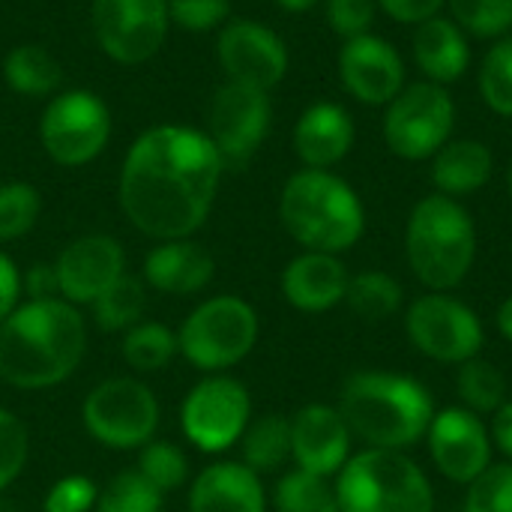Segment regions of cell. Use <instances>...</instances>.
I'll list each match as a JSON object with an SVG mask.
<instances>
[{"instance_id":"cell-21","label":"cell","mask_w":512,"mask_h":512,"mask_svg":"<svg viewBox=\"0 0 512 512\" xmlns=\"http://www.w3.org/2000/svg\"><path fill=\"white\" fill-rule=\"evenodd\" d=\"M357 126L339 102H315L294 123V153L303 168L333 171L354 150Z\"/></svg>"},{"instance_id":"cell-47","label":"cell","mask_w":512,"mask_h":512,"mask_svg":"<svg viewBox=\"0 0 512 512\" xmlns=\"http://www.w3.org/2000/svg\"><path fill=\"white\" fill-rule=\"evenodd\" d=\"M495 327H498L501 339H507L512 345V294L510 297H504V303L498 306V312H495Z\"/></svg>"},{"instance_id":"cell-8","label":"cell","mask_w":512,"mask_h":512,"mask_svg":"<svg viewBox=\"0 0 512 512\" xmlns=\"http://www.w3.org/2000/svg\"><path fill=\"white\" fill-rule=\"evenodd\" d=\"M405 336L432 363L462 366L483 354L486 324L474 306L453 291H423L405 306Z\"/></svg>"},{"instance_id":"cell-41","label":"cell","mask_w":512,"mask_h":512,"mask_svg":"<svg viewBox=\"0 0 512 512\" xmlns=\"http://www.w3.org/2000/svg\"><path fill=\"white\" fill-rule=\"evenodd\" d=\"M228 15H231L228 0H168V18L192 33L225 27Z\"/></svg>"},{"instance_id":"cell-37","label":"cell","mask_w":512,"mask_h":512,"mask_svg":"<svg viewBox=\"0 0 512 512\" xmlns=\"http://www.w3.org/2000/svg\"><path fill=\"white\" fill-rule=\"evenodd\" d=\"M39 213H42V195L36 192V186L24 180L3 183L0 186V246L30 234Z\"/></svg>"},{"instance_id":"cell-35","label":"cell","mask_w":512,"mask_h":512,"mask_svg":"<svg viewBox=\"0 0 512 512\" xmlns=\"http://www.w3.org/2000/svg\"><path fill=\"white\" fill-rule=\"evenodd\" d=\"M450 18L474 39H501L512 33V0H447Z\"/></svg>"},{"instance_id":"cell-32","label":"cell","mask_w":512,"mask_h":512,"mask_svg":"<svg viewBox=\"0 0 512 512\" xmlns=\"http://www.w3.org/2000/svg\"><path fill=\"white\" fill-rule=\"evenodd\" d=\"M144 306H147V294H144L141 279L123 273L105 294H99L90 303V312L99 330L126 333L129 327L144 321Z\"/></svg>"},{"instance_id":"cell-44","label":"cell","mask_w":512,"mask_h":512,"mask_svg":"<svg viewBox=\"0 0 512 512\" xmlns=\"http://www.w3.org/2000/svg\"><path fill=\"white\" fill-rule=\"evenodd\" d=\"M21 270L15 267V261L0 249V324L15 312V306L21 303Z\"/></svg>"},{"instance_id":"cell-4","label":"cell","mask_w":512,"mask_h":512,"mask_svg":"<svg viewBox=\"0 0 512 512\" xmlns=\"http://www.w3.org/2000/svg\"><path fill=\"white\" fill-rule=\"evenodd\" d=\"M279 219L306 252L342 255L366 234V207L357 189L345 177L318 168H300L285 180Z\"/></svg>"},{"instance_id":"cell-48","label":"cell","mask_w":512,"mask_h":512,"mask_svg":"<svg viewBox=\"0 0 512 512\" xmlns=\"http://www.w3.org/2000/svg\"><path fill=\"white\" fill-rule=\"evenodd\" d=\"M285 12H309L312 6H318L321 0H276Z\"/></svg>"},{"instance_id":"cell-18","label":"cell","mask_w":512,"mask_h":512,"mask_svg":"<svg viewBox=\"0 0 512 512\" xmlns=\"http://www.w3.org/2000/svg\"><path fill=\"white\" fill-rule=\"evenodd\" d=\"M54 273L60 285V300L72 306H90L126 273V255L114 237L84 234L57 255Z\"/></svg>"},{"instance_id":"cell-46","label":"cell","mask_w":512,"mask_h":512,"mask_svg":"<svg viewBox=\"0 0 512 512\" xmlns=\"http://www.w3.org/2000/svg\"><path fill=\"white\" fill-rule=\"evenodd\" d=\"M489 429H492V444L498 453H504V462H512V399H507L492 417H489Z\"/></svg>"},{"instance_id":"cell-39","label":"cell","mask_w":512,"mask_h":512,"mask_svg":"<svg viewBox=\"0 0 512 512\" xmlns=\"http://www.w3.org/2000/svg\"><path fill=\"white\" fill-rule=\"evenodd\" d=\"M30 456V435L18 414L0 408V495L21 477Z\"/></svg>"},{"instance_id":"cell-11","label":"cell","mask_w":512,"mask_h":512,"mask_svg":"<svg viewBox=\"0 0 512 512\" xmlns=\"http://www.w3.org/2000/svg\"><path fill=\"white\" fill-rule=\"evenodd\" d=\"M249 423L252 396L243 381L225 372L204 375L180 402V429L186 441L207 456L225 453L240 444Z\"/></svg>"},{"instance_id":"cell-34","label":"cell","mask_w":512,"mask_h":512,"mask_svg":"<svg viewBox=\"0 0 512 512\" xmlns=\"http://www.w3.org/2000/svg\"><path fill=\"white\" fill-rule=\"evenodd\" d=\"M165 495L141 474L120 471L114 474L96 498V512H162Z\"/></svg>"},{"instance_id":"cell-3","label":"cell","mask_w":512,"mask_h":512,"mask_svg":"<svg viewBox=\"0 0 512 512\" xmlns=\"http://www.w3.org/2000/svg\"><path fill=\"white\" fill-rule=\"evenodd\" d=\"M354 441L372 450L408 453L417 447L435 417V399L426 384L411 375L366 369L354 372L336 402Z\"/></svg>"},{"instance_id":"cell-10","label":"cell","mask_w":512,"mask_h":512,"mask_svg":"<svg viewBox=\"0 0 512 512\" xmlns=\"http://www.w3.org/2000/svg\"><path fill=\"white\" fill-rule=\"evenodd\" d=\"M456 129V102L447 87L432 81L405 84L384 108L381 135L393 156L405 162H429Z\"/></svg>"},{"instance_id":"cell-20","label":"cell","mask_w":512,"mask_h":512,"mask_svg":"<svg viewBox=\"0 0 512 512\" xmlns=\"http://www.w3.org/2000/svg\"><path fill=\"white\" fill-rule=\"evenodd\" d=\"M348 267L342 255H327V252H300L294 255L279 279L282 297L291 309L306 312V315H321L345 303L348 291Z\"/></svg>"},{"instance_id":"cell-42","label":"cell","mask_w":512,"mask_h":512,"mask_svg":"<svg viewBox=\"0 0 512 512\" xmlns=\"http://www.w3.org/2000/svg\"><path fill=\"white\" fill-rule=\"evenodd\" d=\"M99 486L84 474L60 477L42 498V512H90L96 507Z\"/></svg>"},{"instance_id":"cell-2","label":"cell","mask_w":512,"mask_h":512,"mask_svg":"<svg viewBox=\"0 0 512 512\" xmlns=\"http://www.w3.org/2000/svg\"><path fill=\"white\" fill-rule=\"evenodd\" d=\"M87 324L78 306L24 300L0 324V381L15 390H48L63 384L84 360Z\"/></svg>"},{"instance_id":"cell-14","label":"cell","mask_w":512,"mask_h":512,"mask_svg":"<svg viewBox=\"0 0 512 512\" xmlns=\"http://www.w3.org/2000/svg\"><path fill=\"white\" fill-rule=\"evenodd\" d=\"M99 48L123 66L150 60L168 36V0H93L90 9Z\"/></svg>"},{"instance_id":"cell-23","label":"cell","mask_w":512,"mask_h":512,"mask_svg":"<svg viewBox=\"0 0 512 512\" xmlns=\"http://www.w3.org/2000/svg\"><path fill=\"white\" fill-rule=\"evenodd\" d=\"M189 512H267L264 480L243 462L207 465L192 480Z\"/></svg>"},{"instance_id":"cell-29","label":"cell","mask_w":512,"mask_h":512,"mask_svg":"<svg viewBox=\"0 0 512 512\" xmlns=\"http://www.w3.org/2000/svg\"><path fill=\"white\" fill-rule=\"evenodd\" d=\"M456 396L462 408L489 420L510 399V390L504 372L495 363L474 357L456 369Z\"/></svg>"},{"instance_id":"cell-7","label":"cell","mask_w":512,"mask_h":512,"mask_svg":"<svg viewBox=\"0 0 512 512\" xmlns=\"http://www.w3.org/2000/svg\"><path fill=\"white\" fill-rule=\"evenodd\" d=\"M261 321L252 303L219 294L198 303L177 330L180 357L204 375H219L243 363L258 345Z\"/></svg>"},{"instance_id":"cell-28","label":"cell","mask_w":512,"mask_h":512,"mask_svg":"<svg viewBox=\"0 0 512 512\" xmlns=\"http://www.w3.org/2000/svg\"><path fill=\"white\" fill-rule=\"evenodd\" d=\"M3 78L6 84L30 99L48 96L60 87L63 72L60 63L39 45H15L3 60Z\"/></svg>"},{"instance_id":"cell-6","label":"cell","mask_w":512,"mask_h":512,"mask_svg":"<svg viewBox=\"0 0 512 512\" xmlns=\"http://www.w3.org/2000/svg\"><path fill=\"white\" fill-rule=\"evenodd\" d=\"M342 512H435L429 474L399 450L363 447L333 477Z\"/></svg>"},{"instance_id":"cell-12","label":"cell","mask_w":512,"mask_h":512,"mask_svg":"<svg viewBox=\"0 0 512 512\" xmlns=\"http://www.w3.org/2000/svg\"><path fill=\"white\" fill-rule=\"evenodd\" d=\"M111 138L108 105L90 90L57 93L39 120V141L45 153L63 168L93 162Z\"/></svg>"},{"instance_id":"cell-27","label":"cell","mask_w":512,"mask_h":512,"mask_svg":"<svg viewBox=\"0 0 512 512\" xmlns=\"http://www.w3.org/2000/svg\"><path fill=\"white\" fill-rule=\"evenodd\" d=\"M345 303L357 318L378 324L393 318L405 306V288L387 270H363L348 279Z\"/></svg>"},{"instance_id":"cell-19","label":"cell","mask_w":512,"mask_h":512,"mask_svg":"<svg viewBox=\"0 0 512 512\" xmlns=\"http://www.w3.org/2000/svg\"><path fill=\"white\" fill-rule=\"evenodd\" d=\"M354 456V435L336 405L312 402L291 417V462L318 477H336Z\"/></svg>"},{"instance_id":"cell-15","label":"cell","mask_w":512,"mask_h":512,"mask_svg":"<svg viewBox=\"0 0 512 512\" xmlns=\"http://www.w3.org/2000/svg\"><path fill=\"white\" fill-rule=\"evenodd\" d=\"M423 441L435 471L456 486H471L495 462L489 420L462 405L435 411Z\"/></svg>"},{"instance_id":"cell-33","label":"cell","mask_w":512,"mask_h":512,"mask_svg":"<svg viewBox=\"0 0 512 512\" xmlns=\"http://www.w3.org/2000/svg\"><path fill=\"white\" fill-rule=\"evenodd\" d=\"M477 90L492 114L512 120V33L495 39L483 54L477 69Z\"/></svg>"},{"instance_id":"cell-9","label":"cell","mask_w":512,"mask_h":512,"mask_svg":"<svg viewBox=\"0 0 512 512\" xmlns=\"http://www.w3.org/2000/svg\"><path fill=\"white\" fill-rule=\"evenodd\" d=\"M159 399L138 378H105L81 402L84 432L105 450H141L159 429Z\"/></svg>"},{"instance_id":"cell-30","label":"cell","mask_w":512,"mask_h":512,"mask_svg":"<svg viewBox=\"0 0 512 512\" xmlns=\"http://www.w3.org/2000/svg\"><path fill=\"white\" fill-rule=\"evenodd\" d=\"M123 360L132 372L150 375L165 369L180 351H177V333L168 330L159 321H138L123 333Z\"/></svg>"},{"instance_id":"cell-31","label":"cell","mask_w":512,"mask_h":512,"mask_svg":"<svg viewBox=\"0 0 512 512\" xmlns=\"http://www.w3.org/2000/svg\"><path fill=\"white\" fill-rule=\"evenodd\" d=\"M273 507L276 512H342L333 480L300 468L279 477L273 489Z\"/></svg>"},{"instance_id":"cell-45","label":"cell","mask_w":512,"mask_h":512,"mask_svg":"<svg viewBox=\"0 0 512 512\" xmlns=\"http://www.w3.org/2000/svg\"><path fill=\"white\" fill-rule=\"evenodd\" d=\"M24 294L27 300H54L60 297V285H57V273L54 264H36L21 276Z\"/></svg>"},{"instance_id":"cell-13","label":"cell","mask_w":512,"mask_h":512,"mask_svg":"<svg viewBox=\"0 0 512 512\" xmlns=\"http://www.w3.org/2000/svg\"><path fill=\"white\" fill-rule=\"evenodd\" d=\"M273 120L270 93L225 81L213 102H210V120H207V138L222 156L225 168H246L252 156L261 150Z\"/></svg>"},{"instance_id":"cell-24","label":"cell","mask_w":512,"mask_h":512,"mask_svg":"<svg viewBox=\"0 0 512 512\" xmlns=\"http://www.w3.org/2000/svg\"><path fill=\"white\" fill-rule=\"evenodd\" d=\"M468 39L471 36L444 12L417 24L414 39H411V54H414L417 69L423 72V81H432L441 87L456 84L471 66Z\"/></svg>"},{"instance_id":"cell-1","label":"cell","mask_w":512,"mask_h":512,"mask_svg":"<svg viewBox=\"0 0 512 512\" xmlns=\"http://www.w3.org/2000/svg\"><path fill=\"white\" fill-rule=\"evenodd\" d=\"M222 156L207 132L192 126H153L135 138L120 171V207L153 240L192 237L210 216Z\"/></svg>"},{"instance_id":"cell-25","label":"cell","mask_w":512,"mask_h":512,"mask_svg":"<svg viewBox=\"0 0 512 512\" xmlns=\"http://www.w3.org/2000/svg\"><path fill=\"white\" fill-rule=\"evenodd\" d=\"M429 162L435 192L456 201L486 189L495 174V153L480 138H450Z\"/></svg>"},{"instance_id":"cell-16","label":"cell","mask_w":512,"mask_h":512,"mask_svg":"<svg viewBox=\"0 0 512 512\" xmlns=\"http://www.w3.org/2000/svg\"><path fill=\"white\" fill-rule=\"evenodd\" d=\"M216 57L228 81L249 84L258 90H273L288 75V45L276 30L252 18L228 21L216 39Z\"/></svg>"},{"instance_id":"cell-38","label":"cell","mask_w":512,"mask_h":512,"mask_svg":"<svg viewBox=\"0 0 512 512\" xmlns=\"http://www.w3.org/2000/svg\"><path fill=\"white\" fill-rule=\"evenodd\" d=\"M465 512H512V462H492L465 486Z\"/></svg>"},{"instance_id":"cell-40","label":"cell","mask_w":512,"mask_h":512,"mask_svg":"<svg viewBox=\"0 0 512 512\" xmlns=\"http://www.w3.org/2000/svg\"><path fill=\"white\" fill-rule=\"evenodd\" d=\"M324 15H327L330 30L348 42L363 33H372L378 3L375 0H324Z\"/></svg>"},{"instance_id":"cell-43","label":"cell","mask_w":512,"mask_h":512,"mask_svg":"<svg viewBox=\"0 0 512 512\" xmlns=\"http://www.w3.org/2000/svg\"><path fill=\"white\" fill-rule=\"evenodd\" d=\"M375 3L387 18H393L399 24H411V27L441 15L447 6V0H375Z\"/></svg>"},{"instance_id":"cell-36","label":"cell","mask_w":512,"mask_h":512,"mask_svg":"<svg viewBox=\"0 0 512 512\" xmlns=\"http://www.w3.org/2000/svg\"><path fill=\"white\" fill-rule=\"evenodd\" d=\"M135 471H141L162 495H171L177 489H183L189 483V459L186 453L171 444V441H150L138 450V465Z\"/></svg>"},{"instance_id":"cell-17","label":"cell","mask_w":512,"mask_h":512,"mask_svg":"<svg viewBox=\"0 0 512 512\" xmlns=\"http://www.w3.org/2000/svg\"><path fill=\"white\" fill-rule=\"evenodd\" d=\"M339 81L357 102L369 108H387L408 84L405 57L390 39L378 33H363L342 42Z\"/></svg>"},{"instance_id":"cell-26","label":"cell","mask_w":512,"mask_h":512,"mask_svg":"<svg viewBox=\"0 0 512 512\" xmlns=\"http://www.w3.org/2000/svg\"><path fill=\"white\" fill-rule=\"evenodd\" d=\"M240 462L258 477L276 474L291 462V417L264 414L252 420L240 438Z\"/></svg>"},{"instance_id":"cell-49","label":"cell","mask_w":512,"mask_h":512,"mask_svg":"<svg viewBox=\"0 0 512 512\" xmlns=\"http://www.w3.org/2000/svg\"><path fill=\"white\" fill-rule=\"evenodd\" d=\"M507 195H510V201H512V156H510V165H507Z\"/></svg>"},{"instance_id":"cell-5","label":"cell","mask_w":512,"mask_h":512,"mask_svg":"<svg viewBox=\"0 0 512 512\" xmlns=\"http://www.w3.org/2000/svg\"><path fill=\"white\" fill-rule=\"evenodd\" d=\"M477 249V222L462 201L432 192L411 207L405 261L426 291H456L471 276Z\"/></svg>"},{"instance_id":"cell-22","label":"cell","mask_w":512,"mask_h":512,"mask_svg":"<svg viewBox=\"0 0 512 512\" xmlns=\"http://www.w3.org/2000/svg\"><path fill=\"white\" fill-rule=\"evenodd\" d=\"M213 273H216L213 255L189 237L162 240L144 258V282L153 291L171 297H189L204 291Z\"/></svg>"}]
</instances>
